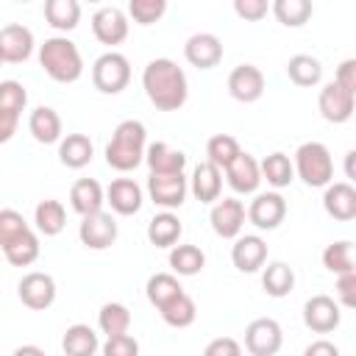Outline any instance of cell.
<instances>
[{"label":"cell","mask_w":356,"mask_h":356,"mask_svg":"<svg viewBox=\"0 0 356 356\" xmlns=\"http://www.w3.org/2000/svg\"><path fill=\"white\" fill-rule=\"evenodd\" d=\"M284 331L273 317H259L245 328V348L250 356H275L281 350Z\"/></svg>","instance_id":"6"},{"label":"cell","mask_w":356,"mask_h":356,"mask_svg":"<svg viewBox=\"0 0 356 356\" xmlns=\"http://www.w3.org/2000/svg\"><path fill=\"white\" fill-rule=\"evenodd\" d=\"M145 292H147V300H150L156 309H161L164 303H170L172 298H178V295L184 292V286L178 284L175 275H170V273H156V275L147 278Z\"/></svg>","instance_id":"36"},{"label":"cell","mask_w":356,"mask_h":356,"mask_svg":"<svg viewBox=\"0 0 356 356\" xmlns=\"http://www.w3.org/2000/svg\"><path fill=\"white\" fill-rule=\"evenodd\" d=\"M17 122H19V117H14V114H0V145L14 136Z\"/></svg>","instance_id":"51"},{"label":"cell","mask_w":356,"mask_h":356,"mask_svg":"<svg viewBox=\"0 0 356 356\" xmlns=\"http://www.w3.org/2000/svg\"><path fill=\"white\" fill-rule=\"evenodd\" d=\"M33 222L44 236H56L67 225V211H64V206L58 200H42L36 206V211H33Z\"/></svg>","instance_id":"32"},{"label":"cell","mask_w":356,"mask_h":356,"mask_svg":"<svg viewBox=\"0 0 356 356\" xmlns=\"http://www.w3.org/2000/svg\"><path fill=\"white\" fill-rule=\"evenodd\" d=\"M323 264L325 270L337 273V275H345V273H356V259H353V245L348 239L342 242H334L323 250Z\"/></svg>","instance_id":"37"},{"label":"cell","mask_w":356,"mask_h":356,"mask_svg":"<svg viewBox=\"0 0 356 356\" xmlns=\"http://www.w3.org/2000/svg\"><path fill=\"white\" fill-rule=\"evenodd\" d=\"M78 236H81V242H83L86 248H92V250H106V248H111L114 239H117V222H114V217L106 214V211L86 214V217L81 220V225H78Z\"/></svg>","instance_id":"8"},{"label":"cell","mask_w":356,"mask_h":356,"mask_svg":"<svg viewBox=\"0 0 356 356\" xmlns=\"http://www.w3.org/2000/svg\"><path fill=\"white\" fill-rule=\"evenodd\" d=\"M292 170L300 175L306 186H328V181L334 178V161L323 142H303L295 150Z\"/></svg>","instance_id":"4"},{"label":"cell","mask_w":356,"mask_h":356,"mask_svg":"<svg viewBox=\"0 0 356 356\" xmlns=\"http://www.w3.org/2000/svg\"><path fill=\"white\" fill-rule=\"evenodd\" d=\"M0 64H3V56H0Z\"/></svg>","instance_id":"54"},{"label":"cell","mask_w":356,"mask_h":356,"mask_svg":"<svg viewBox=\"0 0 356 356\" xmlns=\"http://www.w3.org/2000/svg\"><path fill=\"white\" fill-rule=\"evenodd\" d=\"M28 131L36 142L42 145H53L61 139V117L50 108V106H39L31 111L28 117Z\"/></svg>","instance_id":"23"},{"label":"cell","mask_w":356,"mask_h":356,"mask_svg":"<svg viewBox=\"0 0 356 356\" xmlns=\"http://www.w3.org/2000/svg\"><path fill=\"white\" fill-rule=\"evenodd\" d=\"M339 303L328 295H314L306 300L303 306V323L306 328H312L314 334H328L339 325Z\"/></svg>","instance_id":"14"},{"label":"cell","mask_w":356,"mask_h":356,"mask_svg":"<svg viewBox=\"0 0 356 356\" xmlns=\"http://www.w3.org/2000/svg\"><path fill=\"white\" fill-rule=\"evenodd\" d=\"M97 325L103 334L114 337V334H128L131 325V312L122 303H103L97 312Z\"/></svg>","instance_id":"38"},{"label":"cell","mask_w":356,"mask_h":356,"mask_svg":"<svg viewBox=\"0 0 356 356\" xmlns=\"http://www.w3.org/2000/svg\"><path fill=\"white\" fill-rule=\"evenodd\" d=\"M206 264V256L197 245H172L170 250V267L178 275H197Z\"/></svg>","instance_id":"35"},{"label":"cell","mask_w":356,"mask_h":356,"mask_svg":"<svg viewBox=\"0 0 356 356\" xmlns=\"http://www.w3.org/2000/svg\"><path fill=\"white\" fill-rule=\"evenodd\" d=\"M145 125L139 120H122L114 134H111V142L106 145V161L108 167L120 170V172H128V170H136L145 159Z\"/></svg>","instance_id":"2"},{"label":"cell","mask_w":356,"mask_h":356,"mask_svg":"<svg viewBox=\"0 0 356 356\" xmlns=\"http://www.w3.org/2000/svg\"><path fill=\"white\" fill-rule=\"evenodd\" d=\"M181 231H184L181 220H178L175 214H170V211L156 214V217L147 222V239H150V245H156V248H172V245L181 239Z\"/></svg>","instance_id":"27"},{"label":"cell","mask_w":356,"mask_h":356,"mask_svg":"<svg viewBox=\"0 0 356 356\" xmlns=\"http://www.w3.org/2000/svg\"><path fill=\"white\" fill-rule=\"evenodd\" d=\"M228 92L239 103H256L264 95V75L253 64H239L228 75Z\"/></svg>","instance_id":"11"},{"label":"cell","mask_w":356,"mask_h":356,"mask_svg":"<svg viewBox=\"0 0 356 356\" xmlns=\"http://www.w3.org/2000/svg\"><path fill=\"white\" fill-rule=\"evenodd\" d=\"M286 217V200L278 195V192H264V195H256L248 206V220L261 228V231H273L284 222Z\"/></svg>","instance_id":"9"},{"label":"cell","mask_w":356,"mask_h":356,"mask_svg":"<svg viewBox=\"0 0 356 356\" xmlns=\"http://www.w3.org/2000/svg\"><path fill=\"white\" fill-rule=\"evenodd\" d=\"M323 209L328 217L339 222H350L356 217V189L350 184H331L323 195Z\"/></svg>","instance_id":"20"},{"label":"cell","mask_w":356,"mask_h":356,"mask_svg":"<svg viewBox=\"0 0 356 356\" xmlns=\"http://www.w3.org/2000/svg\"><path fill=\"white\" fill-rule=\"evenodd\" d=\"M142 86L159 111H178L189 95L184 70L170 58H153L142 72Z\"/></svg>","instance_id":"1"},{"label":"cell","mask_w":356,"mask_h":356,"mask_svg":"<svg viewBox=\"0 0 356 356\" xmlns=\"http://www.w3.org/2000/svg\"><path fill=\"white\" fill-rule=\"evenodd\" d=\"M147 192H150L153 203H159L164 209H178L186 197V178H184V172H150Z\"/></svg>","instance_id":"7"},{"label":"cell","mask_w":356,"mask_h":356,"mask_svg":"<svg viewBox=\"0 0 356 356\" xmlns=\"http://www.w3.org/2000/svg\"><path fill=\"white\" fill-rule=\"evenodd\" d=\"M259 172H261V178H264L270 186H275V189L289 186L292 178H295L292 161H289V156H284V153H270V156L259 164Z\"/></svg>","instance_id":"31"},{"label":"cell","mask_w":356,"mask_h":356,"mask_svg":"<svg viewBox=\"0 0 356 356\" xmlns=\"http://www.w3.org/2000/svg\"><path fill=\"white\" fill-rule=\"evenodd\" d=\"M317 106H320L323 120H328V122H348L350 114H353V106H356V95L331 81V83H325L320 89Z\"/></svg>","instance_id":"12"},{"label":"cell","mask_w":356,"mask_h":356,"mask_svg":"<svg viewBox=\"0 0 356 356\" xmlns=\"http://www.w3.org/2000/svg\"><path fill=\"white\" fill-rule=\"evenodd\" d=\"M17 292H19V300H22L28 309L44 312V309L53 306V300H56V281H53V275L36 270V273H28V275L19 281Z\"/></svg>","instance_id":"10"},{"label":"cell","mask_w":356,"mask_h":356,"mask_svg":"<svg viewBox=\"0 0 356 356\" xmlns=\"http://www.w3.org/2000/svg\"><path fill=\"white\" fill-rule=\"evenodd\" d=\"M334 83H339L342 89H348V92L356 95V58H345V61L339 64Z\"/></svg>","instance_id":"49"},{"label":"cell","mask_w":356,"mask_h":356,"mask_svg":"<svg viewBox=\"0 0 356 356\" xmlns=\"http://www.w3.org/2000/svg\"><path fill=\"white\" fill-rule=\"evenodd\" d=\"M103 356H139V342L131 334H114L106 339Z\"/></svg>","instance_id":"45"},{"label":"cell","mask_w":356,"mask_h":356,"mask_svg":"<svg viewBox=\"0 0 356 356\" xmlns=\"http://www.w3.org/2000/svg\"><path fill=\"white\" fill-rule=\"evenodd\" d=\"M220 189H222V175L214 164L209 161H200L192 172V195L200 200V203H214L220 200Z\"/></svg>","instance_id":"24"},{"label":"cell","mask_w":356,"mask_h":356,"mask_svg":"<svg viewBox=\"0 0 356 356\" xmlns=\"http://www.w3.org/2000/svg\"><path fill=\"white\" fill-rule=\"evenodd\" d=\"M92 33L103 44H120L128 36V19L117 6H103L92 17Z\"/></svg>","instance_id":"15"},{"label":"cell","mask_w":356,"mask_h":356,"mask_svg":"<svg viewBox=\"0 0 356 356\" xmlns=\"http://www.w3.org/2000/svg\"><path fill=\"white\" fill-rule=\"evenodd\" d=\"M44 17L56 31H72L81 19V6L78 0H47Z\"/></svg>","instance_id":"33"},{"label":"cell","mask_w":356,"mask_h":356,"mask_svg":"<svg viewBox=\"0 0 356 356\" xmlns=\"http://www.w3.org/2000/svg\"><path fill=\"white\" fill-rule=\"evenodd\" d=\"M3 256H6V261L14 264V267H28V264H33V261L39 259V239H36V234H33V231L25 234L19 242H14L11 248H6Z\"/></svg>","instance_id":"42"},{"label":"cell","mask_w":356,"mask_h":356,"mask_svg":"<svg viewBox=\"0 0 356 356\" xmlns=\"http://www.w3.org/2000/svg\"><path fill=\"white\" fill-rule=\"evenodd\" d=\"M92 153H95L92 150V142L83 134H67V139H61V145H58V159L70 170L86 167L92 161Z\"/></svg>","instance_id":"26"},{"label":"cell","mask_w":356,"mask_h":356,"mask_svg":"<svg viewBox=\"0 0 356 356\" xmlns=\"http://www.w3.org/2000/svg\"><path fill=\"white\" fill-rule=\"evenodd\" d=\"M261 286H264V292H267L270 298H286V295L292 292V286H295V273H292V267L284 264V261L267 264L264 273H261Z\"/></svg>","instance_id":"28"},{"label":"cell","mask_w":356,"mask_h":356,"mask_svg":"<svg viewBox=\"0 0 356 356\" xmlns=\"http://www.w3.org/2000/svg\"><path fill=\"white\" fill-rule=\"evenodd\" d=\"M209 220H211V228H214L217 236L234 239V236H239V231L245 225V206L236 197H222L211 206Z\"/></svg>","instance_id":"13"},{"label":"cell","mask_w":356,"mask_h":356,"mask_svg":"<svg viewBox=\"0 0 356 356\" xmlns=\"http://www.w3.org/2000/svg\"><path fill=\"white\" fill-rule=\"evenodd\" d=\"M184 56L197 70H211L222 58V42L214 33H195L184 44Z\"/></svg>","instance_id":"16"},{"label":"cell","mask_w":356,"mask_h":356,"mask_svg":"<svg viewBox=\"0 0 356 356\" xmlns=\"http://www.w3.org/2000/svg\"><path fill=\"white\" fill-rule=\"evenodd\" d=\"M164 11H167V3L164 0H131L128 3V14L139 25H153L156 19H161Z\"/></svg>","instance_id":"44"},{"label":"cell","mask_w":356,"mask_h":356,"mask_svg":"<svg viewBox=\"0 0 356 356\" xmlns=\"http://www.w3.org/2000/svg\"><path fill=\"white\" fill-rule=\"evenodd\" d=\"M303 356H339V348L328 339H317L303 350Z\"/></svg>","instance_id":"50"},{"label":"cell","mask_w":356,"mask_h":356,"mask_svg":"<svg viewBox=\"0 0 356 356\" xmlns=\"http://www.w3.org/2000/svg\"><path fill=\"white\" fill-rule=\"evenodd\" d=\"M145 161L150 172H184L186 167V156L181 150H172L167 142H153L145 150Z\"/></svg>","instance_id":"25"},{"label":"cell","mask_w":356,"mask_h":356,"mask_svg":"<svg viewBox=\"0 0 356 356\" xmlns=\"http://www.w3.org/2000/svg\"><path fill=\"white\" fill-rule=\"evenodd\" d=\"M206 156H209V164H214L217 170H225L239 156V142L234 136H228V134H217V136L209 139Z\"/></svg>","instance_id":"40"},{"label":"cell","mask_w":356,"mask_h":356,"mask_svg":"<svg viewBox=\"0 0 356 356\" xmlns=\"http://www.w3.org/2000/svg\"><path fill=\"white\" fill-rule=\"evenodd\" d=\"M225 175H228L231 189L239 192V195H250V192H256L259 184H261V172H259L256 159H253L250 153H242V150H239V156L225 167Z\"/></svg>","instance_id":"19"},{"label":"cell","mask_w":356,"mask_h":356,"mask_svg":"<svg viewBox=\"0 0 356 356\" xmlns=\"http://www.w3.org/2000/svg\"><path fill=\"white\" fill-rule=\"evenodd\" d=\"M106 200L111 203V209H114L117 214L128 217V214H136V211L142 209V189H139V184L131 181V178H117V181H111V186L106 189Z\"/></svg>","instance_id":"21"},{"label":"cell","mask_w":356,"mask_h":356,"mask_svg":"<svg viewBox=\"0 0 356 356\" xmlns=\"http://www.w3.org/2000/svg\"><path fill=\"white\" fill-rule=\"evenodd\" d=\"M203 356H242V348L234 337H217L203 348Z\"/></svg>","instance_id":"46"},{"label":"cell","mask_w":356,"mask_h":356,"mask_svg":"<svg viewBox=\"0 0 356 356\" xmlns=\"http://www.w3.org/2000/svg\"><path fill=\"white\" fill-rule=\"evenodd\" d=\"M25 234H31V225L25 222V217L14 209H0V250L11 248Z\"/></svg>","instance_id":"41"},{"label":"cell","mask_w":356,"mask_h":356,"mask_svg":"<svg viewBox=\"0 0 356 356\" xmlns=\"http://www.w3.org/2000/svg\"><path fill=\"white\" fill-rule=\"evenodd\" d=\"M353 156H356V153L350 150V153H348V178H353Z\"/></svg>","instance_id":"53"},{"label":"cell","mask_w":356,"mask_h":356,"mask_svg":"<svg viewBox=\"0 0 356 356\" xmlns=\"http://www.w3.org/2000/svg\"><path fill=\"white\" fill-rule=\"evenodd\" d=\"M33 53V33L25 28V25H6L0 31V56L3 61H11V64H19V61H28Z\"/></svg>","instance_id":"18"},{"label":"cell","mask_w":356,"mask_h":356,"mask_svg":"<svg viewBox=\"0 0 356 356\" xmlns=\"http://www.w3.org/2000/svg\"><path fill=\"white\" fill-rule=\"evenodd\" d=\"M234 11L242 17V19H261L267 14V0H234Z\"/></svg>","instance_id":"47"},{"label":"cell","mask_w":356,"mask_h":356,"mask_svg":"<svg viewBox=\"0 0 356 356\" xmlns=\"http://www.w3.org/2000/svg\"><path fill=\"white\" fill-rule=\"evenodd\" d=\"M131 81V64L122 53H103L95 64H92V83L95 89H100L103 95H117L128 86Z\"/></svg>","instance_id":"5"},{"label":"cell","mask_w":356,"mask_h":356,"mask_svg":"<svg viewBox=\"0 0 356 356\" xmlns=\"http://www.w3.org/2000/svg\"><path fill=\"white\" fill-rule=\"evenodd\" d=\"M231 261H234V267L239 273H256V270H261L264 261H267V242L261 236H253V234L239 236L234 242V248H231Z\"/></svg>","instance_id":"17"},{"label":"cell","mask_w":356,"mask_h":356,"mask_svg":"<svg viewBox=\"0 0 356 356\" xmlns=\"http://www.w3.org/2000/svg\"><path fill=\"white\" fill-rule=\"evenodd\" d=\"M11 356H47V353H44L39 345H19Z\"/></svg>","instance_id":"52"},{"label":"cell","mask_w":356,"mask_h":356,"mask_svg":"<svg viewBox=\"0 0 356 356\" xmlns=\"http://www.w3.org/2000/svg\"><path fill=\"white\" fill-rule=\"evenodd\" d=\"M70 203H72V209L81 217L95 214V211H103V203H106L103 186L95 178H78L72 184V189H70Z\"/></svg>","instance_id":"22"},{"label":"cell","mask_w":356,"mask_h":356,"mask_svg":"<svg viewBox=\"0 0 356 356\" xmlns=\"http://www.w3.org/2000/svg\"><path fill=\"white\" fill-rule=\"evenodd\" d=\"M39 64L58 83H72L83 72V58H81L75 42H70L67 36L44 39V44L39 47Z\"/></svg>","instance_id":"3"},{"label":"cell","mask_w":356,"mask_h":356,"mask_svg":"<svg viewBox=\"0 0 356 356\" xmlns=\"http://www.w3.org/2000/svg\"><path fill=\"white\" fill-rule=\"evenodd\" d=\"M337 295H339V303L353 309L356 306V273H345L337 278Z\"/></svg>","instance_id":"48"},{"label":"cell","mask_w":356,"mask_h":356,"mask_svg":"<svg viewBox=\"0 0 356 356\" xmlns=\"http://www.w3.org/2000/svg\"><path fill=\"white\" fill-rule=\"evenodd\" d=\"M61 348L67 356H95L97 350V334L83 325V323H75L64 331V339H61Z\"/></svg>","instance_id":"29"},{"label":"cell","mask_w":356,"mask_h":356,"mask_svg":"<svg viewBox=\"0 0 356 356\" xmlns=\"http://www.w3.org/2000/svg\"><path fill=\"white\" fill-rule=\"evenodd\" d=\"M28 103V92L19 81H3L0 83V114H14L19 117Z\"/></svg>","instance_id":"43"},{"label":"cell","mask_w":356,"mask_h":356,"mask_svg":"<svg viewBox=\"0 0 356 356\" xmlns=\"http://www.w3.org/2000/svg\"><path fill=\"white\" fill-rule=\"evenodd\" d=\"M286 75H289V81L298 83V86H314V83H320V78H323V67H320V61H317L314 56L298 53V56H292V58L286 61Z\"/></svg>","instance_id":"30"},{"label":"cell","mask_w":356,"mask_h":356,"mask_svg":"<svg viewBox=\"0 0 356 356\" xmlns=\"http://www.w3.org/2000/svg\"><path fill=\"white\" fill-rule=\"evenodd\" d=\"M273 14L281 25L286 28H300L312 17V3L309 0H275Z\"/></svg>","instance_id":"39"},{"label":"cell","mask_w":356,"mask_h":356,"mask_svg":"<svg viewBox=\"0 0 356 356\" xmlns=\"http://www.w3.org/2000/svg\"><path fill=\"white\" fill-rule=\"evenodd\" d=\"M159 312H161V320H164L167 325H172V328H186V325H192L195 317H197L195 300H192L186 292H181L178 298H172L170 303H164Z\"/></svg>","instance_id":"34"}]
</instances>
